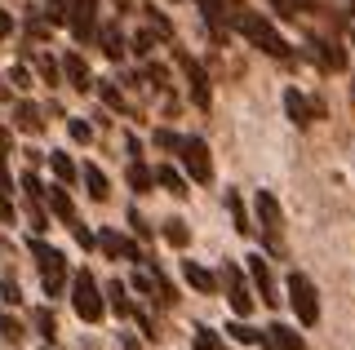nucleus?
Returning <instances> with one entry per match:
<instances>
[{"label": "nucleus", "mask_w": 355, "mask_h": 350, "mask_svg": "<svg viewBox=\"0 0 355 350\" xmlns=\"http://www.w3.org/2000/svg\"><path fill=\"white\" fill-rule=\"evenodd\" d=\"M231 27H236L253 49H262L266 58H288V53H293V49H288V40L280 36V31H275V23H271V18H262L258 9L231 5Z\"/></svg>", "instance_id": "f257e3e1"}, {"label": "nucleus", "mask_w": 355, "mask_h": 350, "mask_svg": "<svg viewBox=\"0 0 355 350\" xmlns=\"http://www.w3.org/2000/svg\"><path fill=\"white\" fill-rule=\"evenodd\" d=\"M253 213H258V226H262V244L271 253H284V209L271 191H258L253 195Z\"/></svg>", "instance_id": "f03ea898"}, {"label": "nucleus", "mask_w": 355, "mask_h": 350, "mask_svg": "<svg viewBox=\"0 0 355 350\" xmlns=\"http://www.w3.org/2000/svg\"><path fill=\"white\" fill-rule=\"evenodd\" d=\"M71 311L80 315L85 324H98L107 315V297H103V288H98V279L89 275V270H80V275L71 279Z\"/></svg>", "instance_id": "7ed1b4c3"}, {"label": "nucleus", "mask_w": 355, "mask_h": 350, "mask_svg": "<svg viewBox=\"0 0 355 350\" xmlns=\"http://www.w3.org/2000/svg\"><path fill=\"white\" fill-rule=\"evenodd\" d=\"M288 306H293V315H297V324H320V293H315V284H311L302 270H293L288 275Z\"/></svg>", "instance_id": "20e7f679"}, {"label": "nucleus", "mask_w": 355, "mask_h": 350, "mask_svg": "<svg viewBox=\"0 0 355 350\" xmlns=\"http://www.w3.org/2000/svg\"><path fill=\"white\" fill-rule=\"evenodd\" d=\"M173 62H178V67H182V75H187V93H191V102L200 107V111H209V107H214V89H209L205 67H200L191 53H182V49L173 53Z\"/></svg>", "instance_id": "39448f33"}, {"label": "nucleus", "mask_w": 355, "mask_h": 350, "mask_svg": "<svg viewBox=\"0 0 355 350\" xmlns=\"http://www.w3.org/2000/svg\"><path fill=\"white\" fill-rule=\"evenodd\" d=\"M218 279H222V288H227L231 311H236L240 320H244V315H253V293H249V284H244V270L236 266V261H222Z\"/></svg>", "instance_id": "423d86ee"}, {"label": "nucleus", "mask_w": 355, "mask_h": 350, "mask_svg": "<svg viewBox=\"0 0 355 350\" xmlns=\"http://www.w3.org/2000/svg\"><path fill=\"white\" fill-rule=\"evenodd\" d=\"M182 169L191 173V182L196 187H209L214 182V156H209V147H205V138H187V147H182Z\"/></svg>", "instance_id": "0eeeda50"}, {"label": "nucleus", "mask_w": 355, "mask_h": 350, "mask_svg": "<svg viewBox=\"0 0 355 350\" xmlns=\"http://www.w3.org/2000/svg\"><path fill=\"white\" fill-rule=\"evenodd\" d=\"M284 111H288V120H293L297 129H306V125H315V120H324V102L297 93V89H284Z\"/></svg>", "instance_id": "6e6552de"}, {"label": "nucleus", "mask_w": 355, "mask_h": 350, "mask_svg": "<svg viewBox=\"0 0 355 350\" xmlns=\"http://www.w3.org/2000/svg\"><path fill=\"white\" fill-rule=\"evenodd\" d=\"M71 36L76 45H85V40H98V0H71Z\"/></svg>", "instance_id": "1a4fd4ad"}, {"label": "nucleus", "mask_w": 355, "mask_h": 350, "mask_svg": "<svg viewBox=\"0 0 355 350\" xmlns=\"http://www.w3.org/2000/svg\"><path fill=\"white\" fill-rule=\"evenodd\" d=\"M244 261H249L253 288L262 293V302H266V306H280L284 297H280V288H275V279H271V266H266V257H262V253H253V257H244Z\"/></svg>", "instance_id": "9d476101"}, {"label": "nucleus", "mask_w": 355, "mask_h": 350, "mask_svg": "<svg viewBox=\"0 0 355 350\" xmlns=\"http://www.w3.org/2000/svg\"><path fill=\"white\" fill-rule=\"evenodd\" d=\"M62 71H67V84H71V89H80V93L98 89V80H94V71H89V62H85L76 49L62 53Z\"/></svg>", "instance_id": "9b49d317"}, {"label": "nucleus", "mask_w": 355, "mask_h": 350, "mask_svg": "<svg viewBox=\"0 0 355 350\" xmlns=\"http://www.w3.org/2000/svg\"><path fill=\"white\" fill-rule=\"evenodd\" d=\"M44 200H49V213L58 217L62 226H76V222H80V217H76V204H71V195H67V182H53Z\"/></svg>", "instance_id": "f8f14e48"}, {"label": "nucleus", "mask_w": 355, "mask_h": 350, "mask_svg": "<svg viewBox=\"0 0 355 350\" xmlns=\"http://www.w3.org/2000/svg\"><path fill=\"white\" fill-rule=\"evenodd\" d=\"M200 14H205V27H209V36H214V40H227V23H231V14H227V0H200Z\"/></svg>", "instance_id": "ddd939ff"}, {"label": "nucleus", "mask_w": 355, "mask_h": 350, "mask_svg": "<svg viewBox=\"0 0 355 350\" xmlns=\"http://www.w3.org/2000/svg\"><path fill=\"white\" fill-rule=\"evenodd\" d=\"M262 346L266 350H306L302 333H297V328H288V324H271V328H266V337H262Z\"/></svg>", "instance_id": "4468645a"}, {"label": "nucleus", "mask_w": 355, "mask_h": 350, "mask_svg": "<svg viewBox=\"0 0 355 350\" xmlns=\"http://www.w3.org/2000/svg\"><path fill=\"white\" fill-rule=\"evenodd\" d=\"M14 129H18V133H27V138H40L44 133L40 107L36 102H14Z\"/></svg>", "instance_id": "2eb2a0df"}, {"label": "nucleus", "mask_w": 355, "mask_h": 350, "mask_svg": "<svg viewBox=\"0 0 355 350\" xmlns=\"http://www.w3.org/2000/svg\"><path fill=\"white\" fill-rule=\"evenodd\" d=\"M98 45H103V53H107L111 62L125 58V45H129V40H125V31H120L116 18H111V23H98Z\"/></svg>", "instance_id": "dca6fc26"}, {"label": "nucleus", "mask_w": 355, "mask_h": 350, "mask_svg": "<svg viewBox=\"0 0 355 350\" xmlns=\"http://www.w3.org/2000/svg\"><path fill=\"white\" fill-rule=\"evenodd\" d=\"M311 49H315V62H320V67H324V71H347V49H342L338 45V40H311Z\"/></svg>", "instance_id": "f3484780"}, {"label": "nucleus", "mask_w": 355, "mask_h": 350, "mask_svg": "<svg viewBox=\"0 0 355 350\" xmlns=\"http://www.w3.org/2000/svg\"><path fill=\"white\" fill-rule=\"evenodd\" d=\"M125 178H129V187L138 191V195H151V191H155V182H160V178H155V169H151V164L142 160V156H133V160H129Z\"/></svg>", "instance_id": "a211bd4d"}, {"label": "nucleus", "mask_w": 355, "mask_h": 350, "mask_svg": "<svg viewBox=\"0 0 355 350\" xmlns=\"http://www.w3.org/2000/svg\"><path fill=\"white\" fill-rule=\"evenodd\" d=\"M80 178H85V191H89V200H94V204H107L111 200V182H107V173L98 169V164H85Z\"/></svg>", "instance_id": "6ab92c4d"}, {"label": "nucleus", "mask_w": 355, "mask_h": 350, "mask_svg": "<svg viewBox=\"0 0 355 350\" xmlns=\"http://www.w3.org/2000/svg\"><path fill=\"white\" fill-rule=\"evenodd\" d=\"M182 279L191 284L196 293H218V284H222V279L214 275V270H205L200 261H182Z\"/></svg>", "instance_id": "aec40b11"}, {"label": "nucleus", "mask_w": 355, "mask_h": 350, "mask_svg": "<svg viewBox=\"0 0 355 350\" xmlns=\"http://www.w3.org/2000/svg\"><path fill=\"white\" fill-rule=\"evenodd\" d=\"M155 178H160V187L173 195V200H187V195H191V182L182 178V173L173 169V164H155Z\"/></svg>", "instance_id": "412c9836"}, {"label": "nucleus", "mask_w": 355, "mask_h": 350, "mask_svg": "<svg viewBox=\"0 0 355 350\" xmlns=\"http://www.w3.org/2000/svg\"><path fill=\"white\" fill-rule=\"evenodd\" d=\"M107 306H111V311L120 315V320H129V315H133L129 288H125V284H120V279H111V284H107Z\"/></svg>", "instance_id": "4be33fe9"}, {"label": "nucleus", "mask_w": 355, "mask_h": 350, "mask_svg": "<svg viewBox=\"0 0 355 350\" xmlns=\"http://www.w3.org/2000/svg\"><path fill=\"white\" fill-rule=\"evenodd\" d=\"M36 71H40V80L49 84V89H58V84L67 80L62 62H58V58H49V53H36Z\"/></svg>", "instance_id": "5701e85b"}, {"label": "nucleus", "mask_w": 355, "mask_h": 350, "mask_svg": "<svg viewBox=\"0 0 355 350\" xmlns=\"http://www.w3.org/2000/svg\"><path fill=\"white\" fill-rule=\"evenodd\" d=\"M31 257L40 261V270H49V266H67V257H62V248H53V244H44V239L36 235L31 239Z\"/></svg>", "instance_id": "b1692460"}, {"label": "nucleus", "mask_w": 355, "mask_h": 350, "mask_svg": "<svg viewBox=\"0 0 355 350\" xmlns=\"http://www.w3.org/2000/svg\"><path fill=\"white\" fill-rule=\"evenodd\" d=\"M227 213H231V226H236V235L249 239V235H253V222H249V213H244V204H240L236 191H227Z\"/></svg>", "instance_id": "393cba45"}, {"label": "nucleus", "mask_w": 355, "mask_h": 350, "mask_svg": "<svg viewBox=\"0 0 355 350\" xmlns=\"http://www.w3.org/2000/svg\"><path fill=\"white\" fill-rule=\"evenodd\" d=\"M164 239H169L173 248H187L191 244V222H187V217H169V222H164Z\"/></svg>", "instance_id": "a878e982"}, {"label": "nucleus", "mask_w": 355, "mask_h": 350, "mask_svg": "<svg viewBox=\"0 0 355 350\" xmlns=\"http://www.w3.org/2000/svg\"><path fill=\"white\" fill-rule=\"evenodd\" d=\"M49 169H53V178H58V182H76V178H80V169L71 164L67 151H49Z\"/></svg>", "instance_id": "bb28decb"}, {"label": "nucleus", "mask_w": 355, "mask_h": 350, "mask_svg": "<svg viewBox=\"0 0 355 350\" xmlns=\"http://www.w3.org/2000/svg\"><path fill=\"white\" fill-rule=\"evenodd\" d=\"M40 288H44V297H62V288H67V266L40 270Z\"/></svg>", "instance_id": "cd10ccee"}, {"label": "nucleus", "mask_w": 355, "mask_h": 350, "mask_svg": "<svg viewBox=\"0 0 355 350\" xmlns=\"http://www.w3.org/2000/svg\"><path fill=\"white\" fill-rule=\"evenodd\" d=\"M31 328H36V333L44 337V342H53V337H58V320H53V311H49V306L31 311Z\"/></svg>", "instance_id": "c85d7f7f"}, {"label": "nucleus", "mask_w": 355, "mask_h": 350, "mask_svg": "<svg viewBox=\"0 0 355 350\" xmlns=\"http://www.w3.org/2000/svg\"><path fill=\"white\" fill-rule=\"evenodd\" d=\"M98 98H103L107 111H125V93L116 89V80H98Z\"/></svg>", "instance_id": "c756f323"}, {"label": "nucleus", "mask_w": 355, "mask_h": 350, "mask_svg": "<svg viewBox=\"0 0 355 350\" xmlns=\"http://www.w3.org/2000/svg\"><path fill=\"white\" fill-rule=\"evenodd\" d=\"M151 142H155L160 151H173V156H182V147H187V138H182V133H173V129H155Z\"/></svg>", "instance_id": "7c9ffc66"}, {"label": "nucleus", "mask_w": 355, "mask_h": 350, "mask_svg": "<svg viewBox=\"0 0 355 350\" xmlns=\"http://www.w3.org/2000/svg\"><path fill=\"white\" fill-rule=\"evenodd\" d=\"M227 337L240 342V346H262L266 333H258V328H249V324H227Z\"/></svg>", "instance_id": "2f4dec72"}, {"label": "nucleus", "mask_w": 355, "mask_h": 350, "mask_svg": "<svg viewBox=\"0 0 355 350\" xmlns=\"http://www.w3.org/2000/svg\"><path fill=\"white\" fill-rule=\"evenodd\" d=\"M44 23H49V27H67V23H71V5H67V0H49V5H44Z\"/></svg>", "instance_id": "473e14b6"}, {"label": "nucleus", "mask_w": 355, "mask_h": 350, "mask_svg": "<svg viewBox=\"0 0 355 350\" xmlns=\"http://www.w3.org/2000/svg\"><path fill=\"white\" fill-rule=\"evenodd\" d=\"M155 40H164V36H160L155 27H142L138 36H133V53H142V58H151V53H155Z\"/></svg>", "instance_id": "72a5a7b5"}, {"label": "nucleus", "mask_w": 355, "mask_h": 350, "mask_svg": "<svg viewBox=\"0 0 355 350\" xmlns=\"http://www.w3.org/2000/svg\"><path fill=\"white\" fill-rule=\"evenodd\" d=\"M191 346H196V350H231V346H227V342H222V337L214 333V328H196Z\"/></svg>", "instance_id": "f704fd0d"}, {"label": "nucleus", "mask_w": 355, "mask_h": 350, "mask_svg": "<svg viewBox=\"0 0 355 350\" xmlns=\"http://www.w3.org/2000/svg\"><path fill=\"white\" fill-rule=\"evenodd\" d=\"M18 182H22V191H27V200H44V195H49V187H44V182L36 178V169H27Z\"/></svg>", "instance_id": "c9c22d12"}, {"label": "nucleus", "mask_w": 355, "mask_h": 350, "mask_svg": "<svg viewBox=\"0 0 355 350\" xmlns=\"http://www.w3.org/2000/svg\"><path fill=\"white\" fill-rule=\"evenodd\" d=\"M0 337H5V342H14V346H18L22 337H27V328H22L18 320H9V315L0 311Z\"/></svg>", "instance_id": "e433bc0d"}, {"label": "nucleus", "mask_w": 355, "mask_h": 350, "mask_svg": "<svg viewBox=\"0 0 355 350\" xmlns=\"http://www.w3.org/2000/svg\"><path fill=\"white\" fill-rule=\"evenodd\" d=\"M67 133H71L76 142H94V125H89L85 116H71L67 120Z\"/></svg>", "instance_id": "4c0bfd02"}, {"label": "nucleus", "mask_w": 355, "mask_h": 350, "mask_svg": "<svg viewBox=\"0 0 355 350\" xmlns=\"http://www.w3.org/2000/svg\"><path fill=\"white\" fill-rule=\"evenodd\" d=\"M147 23H151L155 31H160L164 40H173V23H169V18H164V14H160V9H155V5H147Z\"/></svg>", "instance_id": "58836bf2"}, {"label": "nucleus", "mask_w": 355, "mask_h": 350, "mask_svg": "<svg viewBox=\"0 0 355 350\" xmlns=\"http://www.w3.org/2000/svg\"><path fill=\"white\" fill-rule=\"evenodd\" d=\"M0 302H5V306H18V302H22V288H18V279H14V275L0 279Z\"/></svg>", "instance_id": "ea45409f"}, {"label": "nucleus", "mask_w": 355, "mask_h": 350, "mask_svg": "<svg viewBox=\"0 0 355 350\" xmlns=\"http://www.w3.org/2000/svg\"><path fill=\"white\" fill-rule=\"evenodd\" d=\"M129 226H133V235H138V239H151V235H155V226H151L138 209H129Z\"/></svg>", "instance_id": "a19ab883"}, {"label": "nucleus", "mask_w": 355, "mask_h": 350, "mask_svg": "<svg viewBox=\"0 0 355 350\" xmlns=\"http://www.w3.org/2000/svg\"><path fill=\"white\" fill-rule=\"evenodd\" d=\"M147 84H155V89H169V67L151 62V67H147Z\"/></svg>", "instance_id": "79ce46f5"}, {"label": "nucleus", "mask_w": 355, "mask_h": 350, "mask_svg": "<svg viewBox=\"0 0 355 350\" xmlns=\"http://www.w3.org/2000/svg\"><path fill=\"white\" fill-rule=\"evenodd\" d=\"M71 235H76V244H80L85 253H89V248H98V235H94V231H85V222H76V226H71Z\"/></svg>", "instance_id": "37998d69"}, {"label": "nucleus", "mask_w": 355, "mask_h": 350, "mask_svg": "<svg viewBox=\"0 0 355 350\" xmlns=\"http://www.w3.org/2000/svg\"><path fill=\"white\" fill-rule=\"evenodd\" d=\"M14 89H31V75H27V67H9V75H5Z\"/></svg>", "instance_id": "c03bdc74"}, {"label": "nucleus", "mask_w": 355, "mask_h": 350, "mask_svg": "<svg viewBox=\"0 0 355 350\" xmlns=\"http://www.w3.org/2000/svg\"><path fill=\"white\" fill-rule=\"evenodd\" d=\"M133 320H138L142 337H151V342H155V337H160V333H155V324H151V315H147V311H133Z\"/></svg>", "instance_id": "a18cd8bd"}, {"label": "nucleus", "mask_w": 355, "mask_h": 350, "mask_svg": "<svg viewBox=\"0 0 355 350\" xmlns=\"http://www.w3.org/2000/svg\"><path fill=\"white\" fill-rule=\"evenodd\" d=\"M18 217V209H14V200H9L5 191H0V222H14Z\"/></svg>", "instance_id": "49530a36"}, {"label": "nucleus", "mask_w": 355, "mask_h": 350, "mask_svg": "<svg viewBox=\"0 0 355 350\" xmlns=\"http://www.w3.org/2000/svg\"><path fill=\"white\" fill-rule=\"evenodd\" d=\"M9 36H14V14L0 9V40H9Z\"/></svg>", "instance_id": "de8ad7c7"}, {"label": "nucleus", "mask_w": 355, "mask_h": 350, "mask_svg": "<svg viewBox=\"0 0 355 350\" xmlns=\"http://www.w3.org/2000/svg\"><path fill=\"white\" fill-rule=\"evenodd\" d=\"M271 5H275V9H280V14H284V18H297V0H271Z\"/></svg>", "instance_id": "09e8293b"}, {"label": "nucleus", "mask_w": 355, "mask_h": 350, "mask_svg": "<svg viewBox=\"0 0 355 350\" xmlns=\"http://www.w3.org/2000/svg\"><path fill=\"white\" fill-rule=\"evenodd\" d=\"M0 151H5V156H9V151H14V133H9L5 125H0Z\"/></svg>", "instance_id": "8fccbe9b"}, {"label": "nucleus", "mask_w": 355, "mask_h": 350, "mask_svg": "<svg viewBox=\"0 0 355 350\" xmlns=\"http://www.w3.org/2000/svg\"><path fill=\"white\" fill-rule=\"evenodd\" d=\"M120 350H142V346H138V337H129V333H120Z\"/></svg>", "instance_id": "3c124183"}, {"label": "nucleus", "mask_w": 355, "mask_h": 350, "mask_svg": "<svg viewBox=\"0 0 355 350\" xmlns=\"http://www.w3.org/2000/svg\"><path fill=\"white\" fill-rule=\"evenodd\" d=\"M5 98H9V89H0V102H5Z\"/></svg>", "instance_id": "603ef678"}, {"label": "nucleus", "mask_w": 355, "mask_h": 350, "mask_svg": "<svg viewBox=\"0 0 355 350\" xmlns=\"http://www.w3.org/2000/svg\"><path fill=\"white\" fill-rule=\"evenodd\" d=\"M44 350H58V346H53V342H44Z\"/></svg>", "instance_id": "864d4df0"}, {"label": "nucleus", "mask_w": 355, "mask_h": 350, "mask_svg": "<svg viewBox=\"0 0 355 350\" xmlns=\"http://www.w3.org/2000/svg\"><path fill=\"white\" fill-rule=\"evenodd\" d=\"M351 14H355V0H351Z\"/></svg>", "instance_id": "5fc2aeb1"}, {"label": "nucleus", "mask_w": 355, "mask_h": 350, "mask_svg": "<svg viewBox=\"0 0 355 350\" xmlns=\"http://www.w3.org/2000/svg\"><path fill=\"white\" fill-rule=\"evenodd\" d=\"M351 98H355V89H351Z\"/></svg>", "instance_id": "6e6d98bb"}]
</instances>
